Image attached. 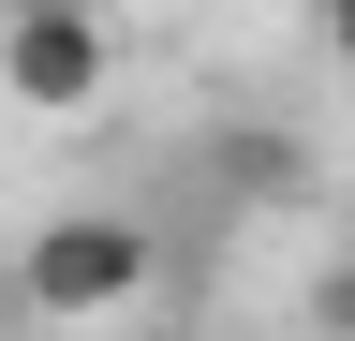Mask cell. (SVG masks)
Instances as JSON below:
<instances>
[{
    "instance_id": "6da1fadb",
    "label": "cell",
    "mask_w": 355,
    "mask_h": 341,
    "mask_svg": "<svg viewBox=\"0 0 355 341\" xmlns=\"http://www.w3.org/2000/svg\"><path fill=\"white\" fill-rule=\"evenodd\" d=\"M148 267H163V238L133 223V208H60V223H30V252H15V297L60 312V326H104V312L148 297Z\"/></svg>"
},
{
    "instance_id": "7a4b0ae2",
    "label": "cell",
    "mask_w": 355,
    "mask_h": 341,
    "mask_svg": "<svg viewBox=\"0 0 355 341\" xmlns=\"http://www.w3.org/2000/svg\"><path fill=\"white\" fill-rule=\"evenodd\" d=\"M104 74H119V30L104 15H74V0H15V15H0V90H15L30 119H89Z\"/></svg>"
},
{
    "instance_id": "3957f363",
    "label": "cell",
    "mask_w": 355,
    "mask_h": 341,
    "mask_svg": "<svg viewBox=\"0 0 355 341\" xmlns=\"http://www.w3.org/2000/svg\"><path fill=\"white\" fill-rule=\"evenodd\" d=\"M207 178H222V193H296L311 149H296V134H207Z\"/></svg>"
},
{
    "instance_id": "277c9868",
    "label": "cell",
    "mask_w": 355,
    "mask_h": 341,
    "mask_svg": "<svg viewBox=\"0 0 355 341\" xmlns=\"http://www.w3.org/2000/svg\"><path fill=\"white\" fill-rule=\"evenodd\" d=\"M311 312H326V341H355V252L326 267V297H311Z\"/></svg>"
},
{
    "instance_id": "5b68a950",
    "label": "cell",
    "mask_w": 355,
    "mask_h": 341,
    "mask_svg": "<svg viewBox=\"0 0 355 341\" xmlns=\"http://www.w3.org/2000/svg\"><path fill=\"white\" fill-rule=\"evenodd\" d=\"M326 60H340V74H355V0H340V15H326Z\"/></svg>"
}]
</instances>
